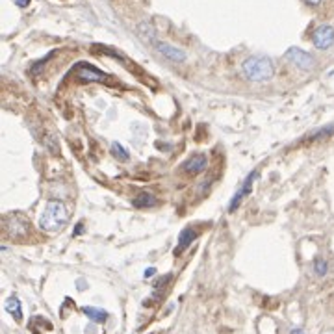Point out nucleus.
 Instances as JSON below:
<instances>
[{
    "mask_svg": "<svg viewBox=\"0 0 334 334\" xmlns=\"http://www.w3.org/2000/svg\"><path fill=\"white\" fill-rule=\"evenodd\" d=\"M304 2H306V4H310V6H318L321 0H304Z\"/></svg>",
    "mask_w": 334,
    "mask_h": 334,
    "instance_id": "6ab92c4d",
    "label": "nucleus"
},
{
    "mask_svg": "<svg viewBox=\"0 0 334 334\" xmlns=\"http://www.w3.org/2000/svg\"><path fill=\"white\" fill-rule=\"evenodd\" d=\"M76 227H78V229H74V232H72V236H78V234H82V232H84V229H82L84 225H82V223H78Z\"/></svg>",
    "mask_w": 334,
    "mask_h": 334,
    "instance_id": "f3484780",
    "label": "nucleus"
},
{
    "mask_svg": "<svg viewBox=\"0 0 334 334\" xmlns=\"http://www.w3.org/2000/svg\"><path fill=\"white\" fill-rule=\"evenodd\" d=\"M256 176H258L256 173H251V175H249L245 180H243L241 188H239V190L234 193V197H232V200H231V206H229V210H231V212H234V210H236V208L241 204V200L245 199L247 195L251 193V188H253V182L256 180Z\"/></svg>",
    "mask_w": 334,
    "mask_h": 334,
    "instance_id": "0eeeda50",
    "label": "nucleus"
},
{
    "mask_svg": "<svg viewBox=\"0 0 334 334\" xmlns=\"http://www.w3.org/2000/svg\"><path fill=\"white\" fill-rule=\"evenodd\" d=\"M28 4H30V0H17V6H19V8H26Z\"/></svg>",
    "mask_w": 334,
    "mask_h": 334,
    "instance_id": "a211bd4d",
    "label": "nucleus"
},
{
    "mask_svg": "<svg viewBox=\"0 0 334 334\" xmlns=\"http://www.w3.org/2000/svg\"><path fill=\"white\" fill-rule=\"evenodd\" d=\"M76 74H78V78L82 80V82H106V80H108V74H104L102 71H99L97 67L88 64L80 65Z\"/></svg>",
    "mask_w": 334,
    "mask_h": 334,
    "instance_id": "1a4fd4ad",
    "label": "nucleus"
},
{
    "mask_svg": "<svg viewBox=\"0 0 334 334\" xmlns=\"http://www.w3.org/2000/svg\"><path fill=\"white\" fill-rule=\"evenodd\" d=\"M132 202H134L135 208H151L154 206L158 200H156V197H154L152 193H139Z\"/></svg>",
    "mask_w": 334,
    "mask_h": 334,
    "instance_id": "ddd939ff",
    "label": "nucleus"
},
{
    "mask_svg": "<svg viewBox=\"0 0 334 334\" xmlns=\"http://www.w3.org/2000/svg\"><path fill=\"white\" fill-rule=\"evenodd\" d=\"M154 273H156V267H147V269H145V278L152 277Z\"/></svg>",
    "mask_w": 334,
    "mask_h": 334,
    "instance_id": "dca6fc26",
    "label": "nucleus"
},
{
    "mask_svg": "<svg viewBox=\"0 0 334 334\" xmlns=\"http://www.w3.org/2000/svg\"><path fill=\"white\" fill-rule=\"evenodd\" d=\"M4 308H6L8 314L13 316V319H17V321H21V319H23V306H21V301H19L17 297H8V299H6V304H4Z\"/></svg>",
    "mask_w": 334,
    "mask_h": 334,
    "instance_id": "9b49d317",
    "label": "nucleus"
},
{
    "mask_svg": "<svg viewBox=\"0 0 334 334\" xmlns=\"http://www.w3.org/2000/svg\"><path fill=\"white\" fill-rule=\"evenodd\" d=\"M241 69H243V74L251 82H266L275 72L273 62H271L269 58H266V56H251V58H247L243 65H241Z\"/></svg>",
    "mask_w": 334,
    "mask_h": 334,
    "instance_id": "f03ea898",
    "label": "nucleus"
},
{
    "mask_svg": "<svg viewBox=\"0 0 334 334\" xmlns=\"http://www.w3.org/2000/svg\"><path fill=\"white\" fill-rule=\"evenodd\" d=\"M292 334H304V333H302L301 329H294V331H292Z\"/></svg>",
    "mask_w": 334,
    "mask_h": 334,
    "instance_id": "aec40b11",
    "label": "nucleus"
},
{
    "mask_svg": "<svg viewBox=\"0 0 334 334\" xmlns=\"http://www.w3.org/2000/svg\"><path fill=\"white\" fill-rule=\"evenodd\" d=\"M151 43H152V47L156 48L160 54L166 56L167 60H171V62H175V64H180V62L186 60V52L180 50V48L173 47V45H169V43H164V41L156 39V37H154Z\"/></svg>",
    "mask_w": 334,
    "mask_h": 334,
    "instance_id": "423d86ee",
    "label": "nucleus"
},
{
    "mask_svg": "<svg viewBox=\"0 0 334 334\" xmlns=\"http://www.w3.org/2000/svg\"><path fill=\"white\" fill-rule=\"evenodd\" d=\"M312 43L319 50L331 48L334 45V28L331 24H321L319 28H316V32L312 35Z\"/></svg>",
    "mask_w": 334,
    "mask_h": 334,
    "instance_id": "20e7f679",
    "label": "nucleus"
},
{
    "mask_svg": "<svg viewBox=\"0 0 334 334\" xmlns=\"http://www.w3.org/2000/svg\"><path fill=\"white\" fill-rule=\"evenodd\" d=\"M197 238V231L195 229H191V227H186L182 232H180V236H178V245L175 247V256H178L180 253H184L188 247L195 241Z\"/></svg>",
    "mask_w": 334,
    "mask_h": 334,
    "instance_id": "9d476101",
    "label": "nucleus"
},
{
    "mask_svg": "<svg viewBox=\"0 0 334 334\" xmlns=\"http://www.w3.org/2000/svg\"><path fill=\"white\" fill-rule=\"evenodd\" d=\"M286 60H290L295 67H299L302 71H312V69L316 67V60H314L308 52H304V50H301V48H297V47L288 48Z\"/></svg>",
    "mask_w": 334,
    "mask_h": 334,
    "instance_id": "7ed1b4c3",
    "label": "nucleus"
},
{
    "mask_svg": "<svg viewBox=\"0 0 334 334\" xmlns=\"http://www.w3.org/2000/svg\"><path fill=\"white\" fill-rule=\"evenodd\" d=\"M314 271H316V275H318V277H325L327 275L329 266H327V262L323 260V258H316V260H314Z\"/></svg>",
    "mask_w": 334,
    "mask_h": 334,
    "instance_id": "2eb2a0df",
    "label": "nucleus"
},
{
    "mask_svg": "<svg viewBox=\"0 0 334 334\" xmlns=\"http://www.w3.org/2000/svg\"><path fill=\"white\" fill-rule=\"evenodd\" d=\"M6 231L11 238H17V239H23L28 236V232H30V225L28 221L21 217V215H11L6 219Z\"/></svg>",
    "mask_w": 334,
    "mask_h": 334,
    "instance_id": "39448f33",
    "label": "nucleus"
},
{
    "mask_svg": "<svg viewBox=\"0 0 334 334\" xmlns=\"http://www.w3.org/2000/svg\"><path fill=\"white\" fill-rule=\"evenodd\" d=\"M82 312H84L91 321H97V323H104V321L108 319V312L100 310V308H95V306H84Z\"/></svg>",
    "mask_w": 334,
    "mask_h": 334,
    "instance_id": "f8f14e48",
    "label": "nucleus"
},
{
    "mask_svg": "<svg viewBox=\"0 0 334 334\" xmlns=\"http://www.w3.org/2000/svg\"><path fill=\"white\" fill-rule=\"evenodd\" d=\"M182 167L184 173H188V175H199V173H202L208 167V158L204 154H193L191 158L184 162Z\"/></svg>",
    "mask_w": 334,
    "mask_h": 334,
    "instance_id": "6e6552de",
    "label": "nucleus"
},
{
    "mask_svg": "<svg viewBox=\"0 0 334 334\" xmlns=\"http://www.w3.org/2000/svg\"><path fill=\"white\" fill-rule=\"evenodd\" d=\"M111 152H113V156L117 160H121V162H127L128 160V152L127 149L123 147L121 143H113L111 145Z\"/></svg>",
    "mask_w": 334,
    "mask_h": 334,
    "instance_id": "4468645a",
    "label": "nucleus"
},
{
    "mask_svg": "<svg viewBox=\"0 0 334 334\" xmlns=\"http://www.w3.org/2000/svg\"><path fill=\"white\" fill-rule=\"evenodd\" d=\"M69 210L60 200H48L39 215V227L47 232H58L69 223Z\"/></svg>",
    "mask_w": 334,
    "mask_h": 334,
    "instance_id": "f257e3e1",
    "label": "nucleus"
}]
</instances>
